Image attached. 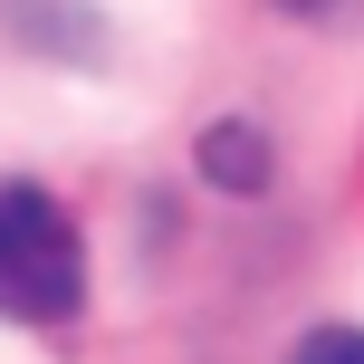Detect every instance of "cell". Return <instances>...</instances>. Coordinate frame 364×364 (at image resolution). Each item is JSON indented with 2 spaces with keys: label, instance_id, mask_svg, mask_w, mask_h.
<instances>
[{
  "label": "cell",
  "instance_id": "1",
  "mask_svg": "<svg viewBox=\"0 0 364 364\" xmlns=\"http://www.w3.org/2000/svg\"><path fill=\"white\" fill-rule=\"evenodd\" d=\"M87 307V240L38 182H0V316L68 326Z\"/></svg>",
  "mask_w": 364,
  "mask_h": 364
},
{
  "label": "cell",
  "instance_id": "2",
  "mask_svg": "<svg viewBox=\"0 0 364 364\" xmlns=\"http://www.w3.org/2000/svg\"><path fill=\"white\" fill-rule=\"evenodd\" d=\"M201 173L220 182V192H259L269 182V144H259V125H201Z\"/></svg>",
  "mask_w": 364,
  "mask_h": 364
},
{
  "label": "cell",
  "instance_id": "3",
  "mask_svg": "<svg viewBox=\"0 0 364 364\" xmlns=\"http://www.w3.org/2000/svg\"><path fill=\"white\" fill-rule=\"evenodd\" d=\"M288 364H364V326H316Z\"/></svg>",
  "mask_w": 364,
  "mask_h": 364
}]
</instances>
